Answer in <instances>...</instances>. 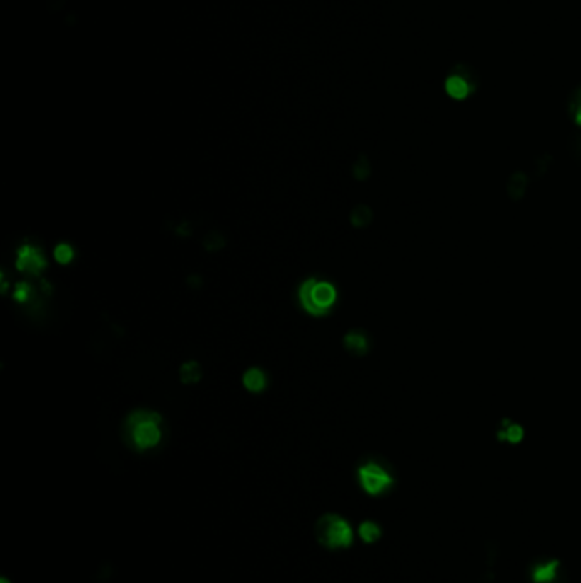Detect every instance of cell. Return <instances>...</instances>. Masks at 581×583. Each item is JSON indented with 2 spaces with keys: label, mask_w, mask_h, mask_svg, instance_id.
I'll return each mask as SVG.
<instances>
[{
  "label": "cell",
  "mask_w": 581,
  "mask_h": 583,
  "mask_svg": "<svg viewBox=\"0 0 581 583\" xmlns=\"http://www.w3.org/2000/svg\"><path fill=\"white\" fill-rule=\"evenodd\" d=\"M344 347L352 353H354V355H363V353H367L368 350L367 338L363 337L362 333H354V331L344 337Z\"/></svg>",
  "instance_id": "9c48e42d"
},
{
  "label": "cell",
  "mask_w": 581,
  "mask_h": 583,
  "mask_svg": "<svg viewBox=\"0 0 581 583\" xmlns=\"http://www.w3.org/2000/svg\"><path fill=\"white\" fill-rule=\"evenodd\" d=\"M14 297L19 300V302H26L31 297V286L28 284H19L14 292Z\"/></svg>",
  "instance_id": "e0dca14e"
},
{
  "label": "cell",
  "mask_w": 581,
  "mask_h": 583,
  "mask_svg": "<svg viewBox=\"0 0 581 583\" xmlns=\"http://www.w3.org/2000/svg\"><path fill=\"white\" fill-rule=\"evenodd\" d=\"M302 307L312 316H326L336 302V289L329 281H319L309 278L302 284L299 290Z\"/></svg>",
  "instance_id": "7a4b0ae2"
},
{
  "label": "cell",
  "mask_w": 581,
  "mask_h": 583,
  "mask_svg": "<svg viewBox=\"0 0 581 583\" xmlns=\"http://www.w3.org/2000/svg\"><path fill=\"white\" fill-rule=\"evenodd\" d=\"M162 418L157 413L136 412L128 418V437L139 450L152 449L161 442Z\"/></svg>",
  "instance_id": "3957f363"
},
{
  "label": "cell",
  "mask_w": 581,
  "mask_h": 583,
  "mask_svg": "<svg viewBox=\"0 0 581 583\" xmlns=\"http://www.w3.org/2000/svg\"><path fill=\"white\" fill-rule=\"evenodd\" d=\"M202 377V370H199L198 362H186V364L181 367V381L184 384H194L199 381Z\"/></svg>",
  "instance_id": "8fae6325"
},
{
  "label": "cell",
  "mask_w": 581,
  "mask_h": 583,
  "mask_svg": "<svg viewBox=\"0 0 581 583\" xmlns=\"http://www.w3.org/2000/svg\"><path fill=\"white\" fill-rule=\"evenodd\" d=\"M527 189V176L523 172H515L508 181V194L513 200H520Z\"/></svg>",
  "instance_id": "30bf717a"
},
{
  "label": "cell",
  "mask_w": 581,
  "mask_h": 583,
  "mask_svg": "<svg viewBox=\"0 0 581 583\" xmlns=\"http://www.w3.org/2000/svg\"><path fill=\"white\" fill-rule=\"evenodd\" d=\"M244 386L251 392H261L266 386V375L259 369H249L244 374Z\"/></svg>",
  "instance_id": "ba28073f"
},
{
  "label": "cell",
  "mask_w": 581,
  "mask_h": 583,
  "mask_svg": "<svg viewBox=\"0 0 581 583\" xmlns=\"http://www.w3.org/2000/svg\"><path fill=\"white\" fill-rule=\"evenodd\" d=\"M498 437L501 440H508V442H513V444H517V442L522 440L523 430L518 425H515V423L505 422L503 428L498 432Z\"/></svg>",
  "instance_id": "7c38bea8"
},
{
  "label": "cell",
  "mask_w": 581,
  "mask_h": 583,
  "mask_svg": "<svg viewBox=\"0 0 581 583\" xmlns=\"http://www.w3.org/2000/svg\"><path fill=\"white\" fill-rule=\"evenodd\" d=\"M445 89L454 99H464L471 92V84L460 74H454L447 79Z\"/></svg>",
  "instance_id": "8992f818"
},
{
  "label": "cell",
  "mask_w": 581,
  "mask_h": 583,
  "mask_svg": "<svg viewBox=\"0 0 581 583\" xmlns=\"http://www.w3.org/2000/svg\"><path fill=\"white\" fill-rule=\"evenodd\" d=\"M557 561H545L534 569L535 583H554L557 578Z\"/></svg>",
  "instance_id": "52a82bcc"
},
{
  "label": "cell",
  "mask_w": 581,
  "mask_h": 583,
  "mask_svg": "<svg viewBox=\"0 0 581 583\" xmlns=\"http://www.w3.org/2000/svg\"><path fill=\"white\" fill-rule=\"evenodd\" d=\"M317 542L327 549H344L353 542V531L341 515L326 514L319 517L314 527Z\"/></svg>",
  "instance_id": "6da1fadb"
},
{
  "label": "cell",
  "mask_w": 581,
  "mask_h": 583,
  "mask_svg": "<svg viewBox=\"0 0 581 583\" xmlns=\"http://www.w3.org/2000/svg\"><path fill=\"white\" fill-rule=\"evenodd\" d=\"M368 172H370V166H368L367 159L362 157L360 161H358L357 164H354V178L365 179L367 176H368Z\"/></svg>",
  "instance_id": "2e32d148"
},
{
  "label": "cell",
  "mask_w": 581,
  "mask_h": 583,
  "mask_svg": "<svg viewBox=\"0 0 581 583\" xmlns=\"http://www.w3.org/2000/svg\"><path fill=\"white\" fill-rule=\"evenodd\" d=\"M370 222H372V210L368 209V206L360 205L352 211V224L354 225V227H365V225H368Z\"/></svg>",
  "instance_id": "5bb4252c"
},
{
  "label": "cell",
  "mask_w": 581,
  "mask_h": 583,
  "mask_svg": "<svg viewBox=\"0 0 581 583\" xmlns=\"http://www.w3.org/2000/svg\"><path fill=\"white\" fill-rule=\"evenodd\" d=\"M358 532H360V537L365 542H368V544H370V542H375L377 539L380 537V534H382L380 532L379 525H377L375 522H370V520L363 522L360 525V529H358Z\"/></svg>",
  "instance_id": "4fadbf2b"
},
{
  "label": "cell",
  "mask_w": 581,
  "mask_h": 583,
  "mask_svg": "<svg viewBox=\"0 0 581 583\" xmlns=\"http://www.w3.org/2000/svg\"><path fill=\"white\" fill-rule=\"evenodd\" d=\"M74 258V249L69 244H59L55 249V259L60 264H69Z\"/></svg>",
  "instance_id": "9a60e30c"
},
{
  "label": "cell",
  "mask_w": 581,
  "mask_h": 583,
  "mask_svg": "<svg viewBox=\"0 0 581 583\" xmlns=\"http://www.w3.org/2000/svg\"><path fill=\"white\" fill-rule=\"evenodd\" d=\"M571 108H573V116H575V121L578 123V125L581 126V91H580V94L576 96L575 103H573V106H571Z\"/></svg>",
  "instance_id": "ac0fdd59"
},
{
  "label": "cell",
  "mask_w": 581,
  "mask_h": 583,
  "mask_svg": "<svg viewBox=\"0 0 581 583\" xmlns=\"http://www.w3.org/2000/svg\"><path fill=\"white\" fill-rule=\"evenodd\" d=\"M358 478L368 494H380L392 486V476L377 462L363 464L358 469Z\"/></svg>",
  "instance_id": "277c9868"
},
{
  "label": "cell",
  "mask_w": 581,
  "mask_h": 583,
  "mask_svg": "<svg viewBox=\"0 0 581 583\" xmlns=\"http://www.w3.org/2000/svg\"><path fill=\"white\" fill-rule=\"evenodd\" d=\"M17 269L24 273H31V275H39L41 269L46 266V261L41 256V253L33 246H22L17 253Z\"/></svg>",
  "instance_id": "5b68a950"
}]
</instances>
